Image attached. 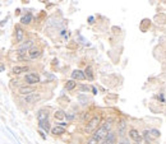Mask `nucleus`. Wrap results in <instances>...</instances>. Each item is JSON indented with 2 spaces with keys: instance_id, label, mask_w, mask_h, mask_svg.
Segmentation results:
<instances>
[{
  "instance_id": "1",
  "label": "nucleus",
  "mask_w": 166,
  "mask_h": 144,
  "mask_svg": "<svg viewBox=\"0 0 166 144\" xmlns=\"http://www.w3.org/2000/svg\"><path fill=\"white\" fill-rule=\"evenodd\" d=\"M111 124H112V121L110 120V121H107V122L103 124V125L98 126L96 130H95L93 135H92V139H93V140L96 142V143L103 140V139L106 138V135H107V134L110 133V130H111Z\"/></svg>"
},
{
  "instance_id": "2",
  "label": "nucleus",
  "mask_w": 166,
  "mask_h": 144,
  "mask_svg": "<svg viewBox=\"0 0 166 144\" xmlns=\"http://www.w3.org/2000/svg\"><path fill=\"white\" fill-rule=\"evenodd\" d=\"M100 122H101V116H100V115H95V116L87 122L86 128H84V131H86V133L95 131L100 126Z\"/></svg>"
},
{
  "instance_id": "3",
  "label": "nucleus",
  "mask_w": 166,
  "mask_h": 144,
  "mask_svg": "<svg viewBox=\"0 0 166 144\" xmlns=\"http://www.w3.org/2000/svg\"><path fill=\"white\" fill-rule=\"evenodd\" d=\"M25 79H26V82L28 84H36V83L40 82V75L37 73H30V74L26 75Z\"/></svg>"
},
{
  "instance_id": "4",
  "label": "nucleus",
  "mask_w": 166,
  "mask_h": 144,
  "mask_svg": "<svg viewBox=\"0 0 166 144\" xmlns=\"http://www.w3.org/2000/svg\"><path fill=\"white\" fill-rule=\"evenodd\" d=\"M41 98V94L40 93H31V94H27L26 97H25V101L26 102H28V103H33V102H37Z\"/></svg>"
},
{
  "instance_id": "5",
  "label": "nucleus",
  "mask_w": 166,
  "mask_h": 144,
  "mask_svg": "<svg viewBox=\"0 0 166 144\" xmlns=\"http://www.w3.org/2000/svg\"><path fill=\"white\" fill-rule=\"evenodd\" d=\"M72 80H83L84 78H86V76H84V73H83V71L82 70H78V69H75V70H73V73H72Z\"/></svg>"
},
{
  "instance_id": "6",
  "label": "nucleus",
  "mask_w": 166,
  "mask_h": 144,
  "mask_svg": "<svg viewBox=\"0 0 166 144\" xmlns=\"http://www.w3.org/2000/svg\"><path fill=\"white\" fill-rule=\"evenodd\" d=\"M129 137L132 140H134L135 143H141L142 140V137L139 135V133L135 130V129H132V130H129Z\"/></svg>"
},
{
  "instance_id": "7",
  "label": "nucleus",
  "mask_w": 166,
  "mask_h": 144,
  "mask_svg": "<svg viewBox=\"0 0 166 144\" xmlns=\"http://www.w3.org/2000/svg\"><path fill=\"white\" fill-rule=\"evenodd\" d=\"M101 144H116L115 143V134H114V133H109L107 135H106V138L102 140Z\"/></svg>"
},
{
  "instance_id": "8",
  "label": "nucleus",
  "mask_w": 166,
  "mask_h": 144,
  "mask_svg": "<svg viewBox=\"0 0 166 144\" xmlns=\"http://www.w3.org/2000/svg\"><path fill=\"white\" fill-rule=\"evenodd\" d=\"M28 55H30V56H28L30 59H37V57H40V55H41V50L36 49V47H31Z\"/></svg>"
},
{
  "instance_id": "9",
  "label": "nucleus",
  "mask_w": 166,
  "mask_h": 144,
  "mask_svg": "<svg viewBox=\"0 0 166 144\" xmlns=\"http://www.w3.org/2000/svg\"><path fill=\"white\" fill-rule=\"evenodd\" d=\"M47 116H49V112H47L46 110H40V111L37 112V119H39V121H45V120H47Z\"/></svg>"
},
{
  "instance_id": "10",
  "label": "nucleus",
  "mask_w": 166,
  "mask_h": 144,
  "mask_svg": "<svg viewBox=\"0 0 166 144\" xmlns=\"http://www.w3.org/2000/svg\"><path fill=\"white\" fill-rule=\"evenodd\" d=\"M39 126L41 130H44L46 133L50 131V124H49V120H45V121H39Z\"/></svg>"
},
{
  "instance_id": "11",
  "label": "nucleus",
  "mask_w": 166,
  "mask_h": 144,
  "mask_svg": "<svg viewBox=\"0 0 166 144\" xmlns=\"http://www.w3.org/2000/svg\"><path fill=\"white\" fill-rule=\"evenodd\" d=\"M51 133H53V135H55V137L63 135V134L65 133V129L61 128V126H54L53 129H51Z\"/></svg>"
},
{
  "instance_id": "12",
  "label": "nucleus",
  "mask_w": 166,
  "mask_h": 144,
  "mask_svg": "<svg viewBox=\"0 0 166 144\" xmlns=\"http://www.w3.org/2000/svg\"><path fill=\"white\" fill-rule=\"evenodd\" d=\"M32 45H33V42L32 41H27V42H25L21 47H19V52L21 54H25V52L27 51V50H30L31 47H32Z\"/></svg>"
},
{
  "instance_id": "13",
  "label": "nucleus",
  "mask_w": 166,
  "mask_h": 144,
  "mask_svg": "<svg viewBox=\"0 0 166 144\" xmlns=\"http://www.w3.org/2000/svg\"><path fill=\"white\" fill-rule=\"evenodd\" d=\"M35 92V89H33L32 87H21L19 88V93L22 96H27V94H31Z\"/></svg>"
},
{
  "instance_id": "14",
  "label": "nucleus",
  "mask_w": 166,
  "mask_h": 144,
  "mask_svg": "<svg viewBox=\"0 0 166 144\" xmlns=\"http://www.w3.org/2000/svg\"><path fill=\"white\" fill-rule=\"evenodd\" d=\"M23 36H25V31H23L21 27H17L16 28V38H17V42L22 41L23 40Z\"/></svg>"
},
{
  "instance_id": "15",
  "label": "nucleus",
  "mask_w": 166,
  "mask_h": 144,
  "mask_svg": "<svg viewBox=\"0 0 166 144\" xmlns=\"http://www.w3.org/2000/svg\"><path fill=\"white\" fill-rule=\"evenodd\" d=\"M28 70V66H14L13 68V73L14 74H17V75H19L21 73H23V71H27Z\"/></svg>"
},
{
  "instance_id": "16",
  "label": "nucleus",
  "mask_w": 166,
  "mask_h": 144,
  "mask_svg": "<svg viewBox=\"0 0 166 144\" xmlns=\"http://www.w3.org/2000/svg\"><path fill=\"white\" fill-rule=\"evenodd\" d=\"M83 73H84V76H86L87 79H89V80L93 79V71H92V68H91V66H87V68H86V71H83Z\"/></svg>"
},
{
  "instance_id": "17",
  "label": "nucleus",
  "mask_w": 166,
  "mask_h": 144,
  "mask_svg": "<svg viewBox=\"0 0 166 144\" xmlns=\"http://www.w3.org/2000/svg\"><path fill=\"white\" fill-rule=\"evenodd\" d=\"M65 115H66V114L63 111V110H59V111H56V112L54 114V117L58 120V121H60V120H63V119L65 117Z\"/></svg>"
},
{
  "instance_id": "18",
  "label": "nucleus",
  "mask_w": 166,
  "mask_h": 144,
  "mask_svg": "<svg viewBox=\"0 0 166 144\" xmlns=\"http://www.w3.org/2000/svg\"><path fill=\"white\" fill-rule=\"evenodd\" d=\"M148 135H150L151 138L156 139V138L161 137V133H160L159 130H156V129H151V130H148Z\"/></svg>"
},
{
  "instance_id": "19",
  "label": "nucleus",
  "mask_w": 166,
  "mask_h": 144,
  "mask_svg": "<svg viewBox=\"0 0 166 144\" xmlns=\"http://www.w3.org/2000/svg\"><path fill=\"white\" fill-rule=\"evenodd\" d=\"M31 21H32V16H31V14H27V16L21 18V23H22V24H28Z\"/></svg>"
},
{
  "instance_id": "20",
  "label": "nucleus",
  "mask_w": 166,
  "mask_h": 144,
  "mask_svg": "<svg viewBox=\"0 0 166 144\" xmlns=\"http://www.w3.org/2000/svg\"><path fill=\"white\" fill-rule=\"evenodd\" d=\"M75 85H77V84H75L74 80H68V82L65 83V88L68 89V91H72V89L75 88Z\"/></svg>"
},
{
  "instance_id": "21",
  "label": "nucleus",
  "mask_w": 166,
  "mask_h": 144,
  "mask_svg": "<svg viewBox=\"0 0 166 144\" xmlns=\"http://www.w3.org/2000/svg\"><path fill=\"white\" fill-rule=\"evenodd\" d=\"M125 125H127V122L123 120V121L120 122V135L121 137H124V131H125Z\"/></svg>"
},
{
  "instance_id": "22",
  "label": "nucleus",
  "mask_w": 166,
  "mask_h": 144,
  "mask_svg": "<svg viewBox=\"0 0 166 144\" xmlns=\"http://www.w3.org/2000/svg\"><path fill=\"white\" fill-rule=\"evenodd\" d=\"M78 99H79V102H80V103L84 105V103H86L87 101H88V97H83V96L80 94V96H78Z\"/></svg>"
},
{
  "instance_id": "23",
  "label": "nucleus",
  "mask_w": 166,
  "mask_h": 144,
  "mask_svg": "<svg viewBox=\"0 0 166 144\" xmlns=\"http://www.w3.org/2000/svg\"><path fill=\"white\" fill-rule=\"evenodd\" d=\"M79 89L83 91V92H88V91H89V87H88V85H86V84H82V85L79 87Z\"/></svg>"
},
{
  "instance_id": "24",
  "label": "nucleus",
  "mask_w": 166,
  "mask_h": 144,
  "mask_svg": "<svg viewBox=\"0 0 166 144\" xmlns=\"http://www.w3.org/2000/svg\"><path fill=\"white\" fill-rule=\"evenodd\" d=\"M119 144H129V140H128V139H125V138H123L119 142Z\"/></svg>"
},
{
  "instance_id": "25",
  "label": "nucleus",
  "mask_w": 166,
  "mask_h": 144,
  "mask_svg": "<svg viewBox=\"0 0 166 144\" xmlns=\"http://www.w3.org/2000/svg\"><path fill=\"white\" fill-rule=\"evenodd\" d=\"M159 99H161V102H165V97H164V94H159Z\"/></svg>"
},
{
  "instance_id": "26",
  "label": "nucleus",
  "mask_w": 166,
  "mask_h": 144,
  "mask_svg": "<svg viewBox=\"0 0 166 144\" xmlns=\"http://www.w3.org/2000/svg\"><path fill=\"white\" fill-rule=\"evenodd\" d=\"M88 144H98V143H96V142H95L93 139L91 138V139H89V142H88Z\"/></svg>"
},
{
  "instance_id": "27",
  "label": "nucleus",
  "mask_w": 166,
  "mask_h": 144,
  "mask_svg": "<svg viewBox=\"0 0 166 144\" xmlns=\"http://www.w3.org/2000/svg\"><path fill=\"white\" fill-rule=\"evenodd\" d=\"M1 71H4V66L0 65V73H1Z\"/></svg>"
},
{
  "instance_id": "28",
  "label": "nucleus",
  "mask_w": 166,
  "mask_h": 144,
  "mask_svg": "<svg viewBox=\"0 0 166 144\" xmlns=\"http://www.w3.org/2000/svg\"><path fill=\"white\" fill-rule=\"evenodd\" d=\"M88 21L92 23V22H93V17H89V18H88Z\"/></svg>"
},
{
  "instance_id": "29",
  "label": "nucleus",
  "mask_w": 166,
  "mask_h": 144,
  "mask_svg": "<svg viewBox=\"0 0 166 144\" xmlns=\"http://www.w3.org/2000/svg\"><path fill=\"white\" fill-rule=\"evenodd\" d=\"M135 144H141V143H135Z\"/></svg>"
}]
</instances>
